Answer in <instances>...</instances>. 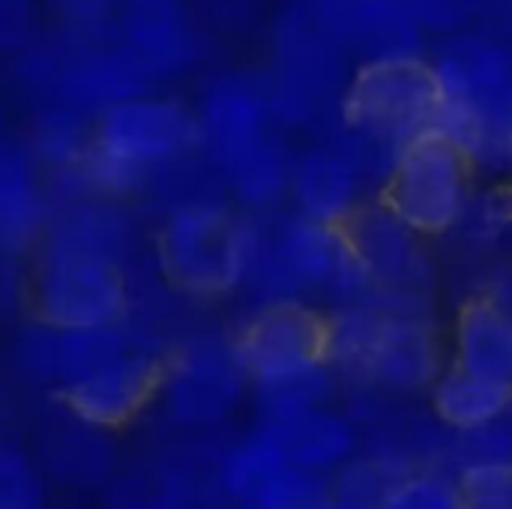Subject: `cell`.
<instances>
[{
  "mask_svg": "<svg viewBox=\"0 0 512 509\" xmlns=\"http://www.w3.org/2000/svg\"><path fill=\"white\" fill-rule=\"evenodd\" d=\"M198 147L195 111L165 96H135L93 123V144L78 171L102 192H129Z\"/></svg>",
  "mask_w": 512,
  "mask_h": 509,
  "instance_id": "cell-1",
  "label": "cell"
},
{
  "mask_svg": "<svg viewBox=\"0 0 512 509\" xmlns=\"http://www.w3.org/2000/svg\"><path fill=\"white\" fill-rule=\"evenodd\" d=\"M471 174V156L444 132L429 129L399 150L381 204L414 234H444L468 210Z\"/></svg>",
  "mask_w": 512,
  "mask_h": 509,
  "instance_id": "cell-2",
  "label": "cell"
},
{
  "mask_svg": "<svg viewBox=\"0 0 512 509\" xmlns=\"http://www.w3.org/2000/svg\"><path fill=\"white\" fill-rule=\"evenodd\" d=\"M156 252L177 288L198 297L225 294L246 279L249 228L216 201H189L168 213Z\"/></svg>",
  "mask_w": 512,
  "mask_h": 509,
  "instance_id": "cell-3",
  "label": "cell"
},
{
  "mask_svg": "<svg viewBox=\"0 0 512 509\" xmlns=\"http://www.w3.org/2000/svg\"><path fill=\"white\" fill-rule=\"evenodd\" d=\"M273 51V75L264 81L273 120L306 123L318 117L339 90H348V51L327 33L309 0L282 12Z\"/></svg>",
  "mask_w": 512,
  "mask_h": 509,
  "instance_id": "cell-4",
  "label": "cell"
},
{
  "mask_svg": "<svg viewBox=\"0 0 512 509\" xmlns=\"http://www.w3.org/2000/svg\"><path fill=\"white\" fill-rule=\"evenodd\" d=\"M441 84L423 57L369 60L345 90V123L363 129L396 150L435 129L441 114Z\"/></svg>",
  "mask_w": 512,
  "mask_h": 509,
  "instance_id": "cell-5",
  "label": "cell"
},
{
  "mask_svg": "<svg viewBox=\"0 0 512 509\" xmlns=\"http://www.w3.org/2000/svg\"><path fill=\"white\" fill-rule=\"evenodd\" d=\"M33 306L54 330L120 327L129 309V288L114 258L45 246L33 282Z\"/></svg>",
  "mask_w": 512,
  "mask_h": 509,
  "instance_id": "cell-6",
  "label": "cell"
},
{
  "mask_svg": "<svg viewBox=\"0 0 512 509\" xmlns=\"http://www.w3.org/2000/svg\"><path fill=\"white\" fill-rule=\"evenodd\" d=\"M234 351L243 372L270 390L309 378L330 363V324L294 300H276L246 324Z\"/></svg>",
  "mask_w": 512,
  "mask_h": 509,
  "instance_id": "cell-7",
  "label": "cell"
},
{
  "mask_svg": "<svg viewBox=\"0 0 512 509\" xmlns=\"http://www.w3.org/2000/svg\"><path fill=\"white\" fill-rule=\"evenodd\" d=\"M342 231L369 288L399 300L405 309L429 291V261L420 234L402 225L384 204L357 207L342 222Z\"/></svg>",
  "mask_w": 512,
  "mask_h": 509,
  "instance_id": "cell-8",
  "label": "cell"
},
{
  "mask_svg": "<svg viewBox=\"0 0 512 509\" xmlns=\"http://www.w3.org/2000/svg\"><path fill=\"white\" fill-rule=\"evenodd\" d=\"M198 147L222 171L234 168L255 147L270 138V99L264 81L246 72H225L213 78L195 111Z\"/></svg>",
  "mask_w": 512,
  "mask_h": 509,
  "instance_id": "cell-9",
  "label": "cell"
},
{
  "mask_svg": "<svg viewBox=\"0 0 512 509\" xmlns=\"http://www.w3.org/2000/svg\"><path fill=\"white\" fill-rule=\"evenodd\" d=\"M114 27L153 81L192 69L201 54V36L186 0H120Z\"/></svg>",
  "mask_w": 512,
  "mask_h": 509,
  "instance_id": "cell-10",
  "label": "cell"
},
{
  "mask_svg": "<svg viewBox=\"0 0 512 509\" xmlns=\"http://www.w3.org/2000/svg\"><path fill=\"white\" fill-rule=\"evenodd\" d=\"M327 33L369 60L420 57V24L402 0H309Z\"/></svg>",
  "mask_w": 512,
  "mask_h": 509,
  "instance_id": "cell-11",
  "label": "cell"
},
{
  "mask_svg": "<svg viewBox=\"0 0 512 509\" xmlns=\"http://www.w3.org/2000/svg\"><path fill=\"white\" fill-rule=\"evenodd\" d=\"M159 384V363L129 348L66 387V402L81 420L93 426H117L132 420L153 399Z\"/></svg>",
  "mask_w": 512,
  "mask_h": 509,
  "instance_id": "cell-12",
  "label": "cell"
},
{
  "mask_svg": "<svg viewBox=\"0 0 512 509\" xmlns=\"http://www.w3.org/2000/svg\"><path fill=\"white\" fill-rule=\"evenodd\" d=\"M366 372L396 390L435 387L444 375L441 339L420 315H384L375 333Z\"/></svg>",
  "mask_w": 512,
  "mask_h": 509,
  "instance_id": "cell-13",
  "label": "cell"
},
{
  "mask_svg": "<svg viewBox=\"0 0 512 509\" xmlns=\"http://www.w3.org/2000/svg\"><path fill=\"white\" fill-rule=\"evenodd\" d=\"M456 366L512 387V315L495 297H474L456 324Z\"/></svg>",
  "mask_w": 512,
  "mask_h": 509,
  "instance_id": "cell-14",
  "label": "cell"
},
{
  "mask_svg": "<svg viewBox=\"0 0 512 509\" xmlns=\"http://www.w3.org/2000/svg\"><path fill=\"white\" fill-rule=\"evenodd\" d=\"M360 174L333 150L321 147L300 156L291 168V192L300 216L324 225H342L357 210Z\"/></svg>",
  "mask_w": 512,
  "mask_h": 509,
  "instance_id": "cell-15",
  "label": "cell"
},
{
  "mask_svg": "<svg viewBox=\"0 0 512 509\" xmlns=\"http://www.w3.org/2000/svg\"><path fill=\"white\" fill-rule=\"evenodd\" d=\"M237 372H243L237 351L231 357L195 348L171 375L174 414L192 423L216 420L228 411L237 393Z\"/></svg>",
  "mask_w": 512,
  "mask_h": 509,
  "instance_id": "cell-16",
  "label": "cell"
},
{
  "mask_svg": "<svg viewBox=\"0 0 512 509\" xmlns=\"http://www.w3.org/2000/svg\"><path fill=\"white\" fill-rule=\"evenodd\" d=\"M261 435L282 453L288 465L309 474L339 462L351 450V429L342 420L321 414L318 408L279 414Z\"/></svg>",
  "mask_w": 512,
  "mask_h": 509,
  "instance_id": "cell-17",
  "label": "cell"
},
{
  "mask_svg": "<svg viewBox=\"0 0 512 509\" xmlns=\"http://www.w3.org/2000/svg\"><path fill=\"white\" fill-rule=\"evenodd\" d=\"M432 402L444 423L462 432H477L483 426L498 423L501 414L510 411L512 387L453 366L435 381Z\"/></svg>",
  "mask_w": 512,
  "mask_h": 509,
  "instance_id": "cell-18",
  "label": "cell"
},
{
  "mask_svg": "<svg viewBox=\"0 0 512 509\" xmlns=\"http://www.w3.org/2000/svg\"><path fill=\"white\" fill-rule=\"evenodd\" d=\"M42 222V189L30 156L0 138V243L27 240Z\"/></svg>",
  "mask_w": 512,
  "mask_h": 509,
  "instance_id": "cell-19",
  "label": "cell"
},
{
  "mask_svg": "<svg viewBox=\"0 0 512 509\" xmlns=\"http://www.w3.org/2000/svg\"><path fill=\"white\" fill-rule=\"evenodd\" d=\"M93 123L69 105L42 102L33 117V153L54 168H81L93 144Z\"/></svg>",
  "mask_w": 512,
  "mask_h": 509,
  "instance_id": "cell-20",
  "label": "cell"
},
{
  "mask_svg": "<svg viewBox=\"0 0 512 509\" xmlns=\"http://www.w3.org/2000/svg\"><path fill=\"white\" fill-rule=\"evenodd\" d=\"M291 168H294V162L288 159V150L282 147L279 138L270 135L246 159H240L234 168H228L225 177L231 180V189L237 192V198L243 204L267 207L291 189Z\"/></svg>",
  "mask_w": 512,
  "mask_h": 509,
  "instance_id": "cell-21",
  "label": "cell"
},
{
  "mask_svg": "<svg viewBox=\"0 0 512 509\" xmlns=\"http://www.w3.org/2000/svg\"><path fill=\"white\" fill-rule=\"evenodd\" d=\"M459 509H512V459L471 465L456 486Z\"/></svg>",
  "mask_w": 512,
  "mask_h": 509,
  "instance_id": "cell-22",
  "label": "cell"
},
{
  "mask_svg": "<svg viewBox=\"0 0 512 509\" xmlns=\"http://www.w3.org/2000/svg\"><path fill=\"white\" fill-rule=\"evenodd\" d=\"M381 509H459L456 504V489H447L444 483L432 477H417L396 483Z\"/></svg>",
  "mask_w": 512,
  "mask_h": 509,
  "instance_id": "cell-23",
  "label": "cell"
},
{
  "mask_svg": "<svg viewBox=\"0 0 512 509\" xmlns=\"http://www.w3.org/2000/svg\"><path fill=\"white\" fill-rule=\"evenodd\" d=\"M36 39V0H0V51L18 54Z\"/></svg>",
  "mask_w": 512,
  "mask_h": 509,
  "instance_id": "cell-24",
  "label": "cell"
},
{
  "mask_svg": "<svg viewBox=\"0 0 512 509\" xmlns=\"http://www.w3.org/2000/svg\"><path fill=\"white\" fill-rule=\"evenodd\" d=\"M411 18L429 30H456L462 27L471 12L480 6V0H402Z\"/></svg>",
  "mask_w": 512,
  "mask_h": 509,
  "instance_id": "cell-25",
  "label": "cell"
},
{
  "mask_svg": "<svg viewBox=\"0 0 512 509\" xmlns=\"http://www.w3.org/2000/svg\"><path fill=\"white\" fill-rule=\"evenodd\" d=\"M0 105H3V72H0Z\"/></svg>",
  "mask_w": 512,
  "mask_h": 509,
  "instance_id": "cell-26",
  "label": "cell"
},
{
  "mask_svg": "<svg viewBox=\"0 0 512 509\" xmlns=\"http://www.w3.org/2000/svg\"><path fill=\"white\" fill-rule=\"evenodd\" d=\"M501 3L507 6V12H510V15H512V0H501Z\"/></svg>",
  "mask_w": 512,
  "mask_h": 509,
  "instance_id": "cell-27",
  "label": "cell"
}]
</instances>
